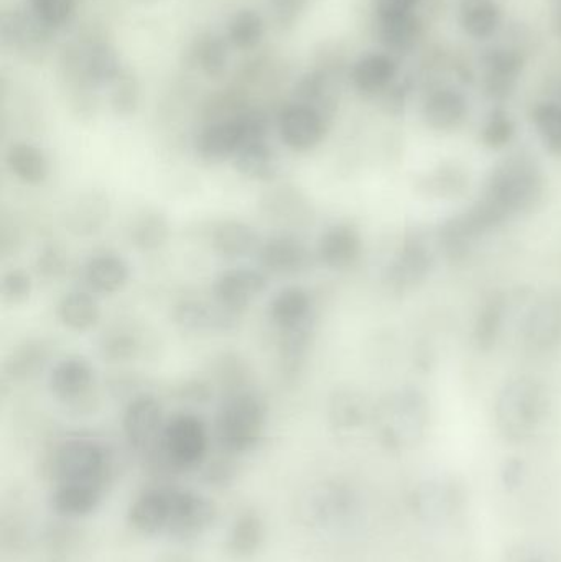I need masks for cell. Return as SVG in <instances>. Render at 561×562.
<instances>
[{
    "label": "cell",
    "mask_w": 561,
    "mask_h": 562,
    "mask_svg": "<svg viewBox=\"0 0 561 562\" xmlns=\"http://www.w3.org/2000/svg\"><path fill=\"white\" fill-rule=\"evenodd\" d=\"M546 196V175L526 151L507 155L494 165L480 200L504 220L534 213Z\"/></svg>",
    "instance_id": "obj_1"
},
{
    "label": "cell",
    "mask_w": 561,
    "mask_h": 562,
    "mask_svg": "<svg viewBox=\"0 0 561 562\" xmlns=\"http://www.w3.org/2000/svg\"><path fill=\"white\" fill-rule=\"evenodd\" d=\"M549 409L550 396L542 382L532 376L510 380L497 395V429L509 441H527L542 428Z\"/></svg>",
    "instance_id": "obj_2"
},
{
    "label": "cell",
    "mask_w": 561,
    "mask_h": 562,
    "mask_svg": "<svg viewBox=\"0 0 561 562\" xmlns=\"http://www.w3.org/2000/svg\"><path fill=\"white\" fill-rule=\"evenodd\" d=\"M267 406L256 392H233L221 403L216 416V439L226 454H246L262 441Z\"/></svg>",
    "instance_id": "obj_3"
},
{
    "label": "cell",
    "mask_w": 561,
    "mask_h": 562,
    "mask_svg": "<svg viewBox=\"0 0 561 562\" xmlns=\"http://www.w3.org/2000/svg\"><path fill=\"white\" fill-rule=\"evenodd\" d=\"M269 119L257 111L244 112L206 125L194 138V150L207 164L234 160L237 151L249 142L267 138Z\"/></svg>",
    "instance_id": "obj_4"
},
{
    "label": "cell",
    "mask_w": 561,
    "mask_h": 562,
    "mask_svg": "<svg viewBox=\"0 0 561 562\" xmlns=\"http://www.w3.org/2000/svg\"><path fill=\"white\" fill-rule=\"evenodd\" d=\"M111 471L108 451L92 439H66L48 459V475L55 485L75 482L105 485Z\"/></svg>",
    "instance_id": "obj_5"
},
{
    "label": "cell",
    "mask_w": 561,
    "mask_h": 562,
    "mask_svg": "<svg viewBox=\"0 0 561 562\" xmlns=\"http://www.w3.org/2000/svg\"><path fill=\"white\" fill-rule=\"evenodd\" d=\"M210 449V435L200 416L180 413L168 419L158 452L168 472L194 471Z\"/></svg>",
    "instance_id": "obj_6"
},
{
    "label": "cell",
    "mask_w": 561,
    "mask_h": 562,
    "mask_svg": "<svg viewBox=\"0 0 561 562\" xmlns=\"http://www.w3.org/2000/svg\"><path fill=\"white\" fill-rule=\"evenodd\" d=\"M382 438L389 448H414L427 435L430 425V406L418 390L395 393L384 408Z\"/></svg>",
    "instance_id": "obj_7"
},
{
    "label": "cell",
    "mask_w": 561,
    "mask_h": 562,
    "mask_svg": "<svg viewBox=\"0 0 561 562\" xmlns=\"http://www.w3.org/2000/svg\"><path fill=\"white\" fill-rule=\"evenodd\" d=\"M329 122L332 117L325 112L296 101L280 111L277 127L280 138L290 150L308 151L325 140Z\"/></svg>",
    "instance_id": "obj_8"
},
{
    "label": "cell",
    "mask_w": 561,
    "mask_h": 562,
    "mask_svg": "<svg viewBox=\"0 0 561 562\" xmlns=\"http://www.w3.org/2000/svg\"><path fill=\"white\" fill-rule=\"evenodd\" d=\"M217 508L211 498L193 491L171 488V512L165 533L178 540H194L213 528Z\"/></svg>",
    "instance_id": "obj_9"
},
{
    "label": "cell",
    "mask_w": 561,
    "mask_h": 562,
    "mask_svg": "<svg viewBox=\"0 0 561 562\" xmlns=\"http://www.w3.org/2000/svg\"><path fill=\"white\" fill-rule=\"evenodd\" d=\"M165 425L167 422H165L164 406H161L160 400L148 395V393L135 396L128 403L124 419H122L128 445L144 456L160 446Z\"/></svg>",
    "instance_id": "obj_10"
},
{
    "label": "cell",
    "mask_w": 561,
    "mask_h": 562,
    "mask_svg": "<svg viewBox=\"0 0 561 562\" xmlns=\"http://www.w3.org/2000/svg\"><path fill=\"white\" fill-rule=\"evenodd\" d=\"M524 344L529 349H556L561 344V291L549 290L530 306L523 326Z\"/></svg>",
    "instance_id": "obj_11"
},
{
    "label": "cell",
    "mask_w": 561,
    "mask_h": 562,
    "mask_svg": "<svg viewBox=\"0 0 561 562\" xmlns=\"http://www.w3.org/2000/svg\"><path fill=\"white\" fill-rule=\"evenodd\" d=\"M470 115V102L460 89L453 86H437L425 94L420 105V117L430 131L451 134L463 127Z\"/></svg>",
    "instance_id": "obj_12"
},
{
    "label": "cell",
    "mask_w": 561,
    "mask_h": 562,
    "mask_svg": "<svg viewBox=\"0 0 561 562\" xmlns=\"http://www.w3.org/2000/svg\"><path fill=\"white\" fill-rule=\"evenodd\" d=\"M463 502V492L448 479H430L417 485L412 494V508L418 520L441 525L450 520Z\"/></svg>",
    "instance_id": "obj_13"
},
{
    "label": "cell",
    "mask_w": 561,
    "mask_h": 562,
    "mask_svg": "<svg viewBox=\"0 0 561 562\" xmlns=\"http://www.w3.org/2000/svg\"><path fill=\"white\" fill-rule=\"evenodd\" d=\"M483 88L491 99L509 98L524 68V55L513 46H493L481 58Z\"/></svg>",
    "instance_id": "obj_14"
},
{
    "label": "cell",
    "mask_w": 561,
    "mask_h": 562,
    "mask_svg": "<svg viewBox=\"0 0 561 562\" xmlns=\"http://www.w3.org/2000/svg\"><path fill=\"white\" fill-rule=\"evenodd\" d=\"M399 63L389 52H372L352 65L349 79L366 98L384 95L399 81Z\"/></svg>",
    "instance_id": "obj_15"
},
{
    "label": "cell",
    "mask_w": 561,
    "mask_h": 562,
    "mask_svg": "<svg viewBox=\"0 0 561 562\" xmlns=\"http://www.w3.org/2000/svg\"><path fill=\"white\" fill-rule=\"evenodd\" d=\"M267 288V279L259 270L239 269L226 270L214 280V300L220 306L239 313L246 310Z\"/></svg>",
    "instance_id": "obj_16"
},
{
    "label": "cell",
    "mask_w": 561,
    "mask_h": 562,
    "mask_svg": "<svg viewBox=\"0 0 561 562\" xmlns=\"http://www.w3.org/2000/svg\"><path fill=\"white\" fill-rule=\"evenodd\" d=\"M170 512V487L145 488L128 507L127 524L137 533L154 537L167 530Z\"/></svg>",
    "instance_id": "obj_17"
},
{
    "label": "cell",
    "mask_w": 561,
    "mask_h": 562,
    "mask_svg": "<svg viewBox=\"0 0 561 562\" xmlns=\"http://www.w3.org/2000/svg\"><path fill=\"white\" fill-rule=\"evenodd\" d=\"M430 249L425 246L420 237H408L402 246L401 252L395 257L388 270V281L394 290L411 291L427 279L430 272Z\"/></svg>",
    "instance_id": "obj_18"
},
{
    "label": "cell",
    "mask_w": 561,
    "mask_h": 562,
    "mask_svg": "<svg viewBox=\"0 0 561 562\" xmlns=\"http://www.w3.org/2000/svg\"><path fill=\"white\" fill-rule=\"evenodd\" d=\"M75 72L91 86L112 85L124 72L121 58L114 46L104 42H92L82 46L79 52H72Z\"/></svg>",
    "instance_id": "obj_19"
},
{
    "label": "cell",
    "mask_w": 561,
    "mask_h": 562,
    "mask_svg": "<svg viewBox=\"0 0 561 562\" xmlns=\"http://www.w3.org/2000/svg\"><path fill=\"white\" fill-rule=\"evenodd\" d=\"M362 254V239L351 224H336L325 231L318 243V257L323 266L333 270L351 269Z\"/></svg>",
    "instance_id": "obj_20"
},
{
    "label": "cell",
    "mask_w": 561,
    "mask_h": 562,
    "mask_svg": "<svg viewBox=\"0 0 561 562\" xmlns=\"http://www.w3.org/2000/svg\"><path fill=\"white\" fill-rule=\"evenodd\" d=\"M457 20L464 35L476 42H487L503 30V7L497 0H460Z\"/></svg>",
    "instance_id": "obj_21"
},
{
    "label": "cell",
    "mask_w": 561,
    "mask_h": 562,
    "mask_svg": "<svg viewBox=\"0 0 561 562\" xmlns=\"http://www.w3.org/2000/svg\"><path fill=\"white\" fill-rule=\"evenodd\" d=\"M236 314L217 303L183 300L175 306L173 321L184 333H207L231 329L236 321Z\"/></svg>",
    "instance_id": "obj_22"
},
{
    "label": "cell",
    "mask_w": 561,
    "mask_h": 562,
    "mask_svg": "<svg viewBox=\"0 0 561 562\" xmlns=\"http://www.w3.org/2000/svg\"><path fill=\"white\" fill-rule=\"evenodd\" d=\"M105 485L75 482L53 488L49 505L59 517L82 518L94 514L104 501Z\"/></svg>",
    "instance_id": "obj_23"
},
{
    "label": "cell",
    "mask_w": 561,
    "mask_h": 562,
    "mask_svg": "<svg viewBox=\"0 0 561 562\" xmlns=\"http://www.w3.org/2000/svg\"><path fill=\"white\" fill-rule=\"evenodd\" d=\"M312 310L313 301L308 291L289 286L280 290L270 301L269 317L280 333H285L310 326Z\"/></svg>",
    "instance_id": "obj_24"
},
{
    "label": "cell",
    "mask_w": 561,
    "mask_h": 562,
    "mask_svg": "<svg viewBox=\"0 0 561 562\" xmlns=\"http://www.w3.org/2000/svg\"><path fill=\"white\" fill-rule=\"evenodd\" d=\"M131 267L114 252L96 254L86 262L82 279L92 293L114 294L127 284Z\"/></svg>",
    "instance_id": "obj_25"
},
{
    "label": "cell",
    "mask_w": 561,
    "mask_h": 562,
    "mask_svg": "<svg viewBox=\"0 0 561 562\" xmlns=\"http://www.w3.org/2000/svg\"><path fill=\"white\" fill-rule=\"evenodd\" d=\"M94 382V369L85 357L71 356L59 360L48 376V386L56 398L78 400Z\"/></svg>",
    "instance_id": "obj_26"
},
{
    "label": "cell",
    "mask_w": 561,
    "mask_h": 562,
    "mask_svg": "<svg viewBox=\"0 0 561 562\" xmlns=\"http://www.w3.org/2000/svg\"><path fill=\"white\" fill-rule=\"evenodd\" d=\"M259 234L254 227L247 226L240 221H223L217 224L211 234V247L217 256L226 259H237V257L250 256L259 252Z\"/></svg>",
    "instance_id": "obj_27"
},
{
    "label": "cell",
    "mask_w": 561,
    "mask_h": 562,
    "mask_svg": "<svg viewBox=\"0 0 561 562\" xmlns=\"http://www.w3.org/2000/svg\"><path fill=\"white\" fill-rule=\"evenodd\" d=\"M7 168L10 173L25 184L38 187L49 177V160L42 148L32 144H13L7 151Z\"/></svg>",
    "instance_id": "obj_28"
},
{
    "label": "cell",
    "mask_w": 561,
    "mask_h": 562,
    "mask_svg": "<svg viewBox=\"0 0 561 562\" xmlns=\"http://www.w3.org/2000/svg\"><path fill=\"white\" fill-rule=\"evenodd\" d=\"M257 256H259L260 266L279 276L296 272L302 269L306 259L305 249L300 240L290 236L272 237L266 240Z\"/></svg>",
    "instance_id": "obj_29"
},
{
    "label": "cell",
    "mask_w": 561,
    "mask_h": 562,
    "mask_svg": "<svg viewBox=\"0 0 561 562\" xmlns=\"http://www.w3.org/2000/svg\"><path fill=\"white\" fill-rule=\"evenodd\" d=\"M233 161L234 168L250 180L270 181L279 173V157L267 138L244 145Z\"/></svg>",
    "instance_id": "obj_30"
},
{
    "label": "cell",
    "mask_w": 561,
    "mask_h": 562,
    "mask_svg": "<svg viewBox=\"0 0 561 562\" xmlns=\"http://www.w3.org/2000/svg\"><path fill=\"white\" fill-rule=\"evenodd\" d=\"M266 527L256 512H244L227 535L226 550L234 560H249L262 547Z\"/></svg>",
    "instance_id": "obj_31"
},
{
    "label": "cell",
    "mask_w": 561,
    "mask_h": 562,
    "mask_svg": "<svg viewBox=\"0 0 561 562\" xmlns=\"http://www.w3.org/2000/svg\"><path fill=\"white\" fill-rule=\"evenodd\" d=\"M58 319L75 333H86L101 319V306L88 291H71L59 300Z\"/></svg>",
    "instance_id": "obj_32"
},
{
    "label": "cell",
    "mask_w": 561,
    "mask_h": 562,
    "mask_svg": "<svg viewBox=\"0 0 561 562\" xmlns=\"http://www.w3.org/2000/svg\"><path fill=\"white\" fill-rule=\"evenodd\" d=\"M424 32L425 22L422 15L378 23L379 42L384 46V52L394 56L412 52L420 42Z\"/></svg>",
    "instance_id": "obj_33"
},
{
    "label": "cell",
    "mask_w": 561,
    "mask_h": 562,
    "mask_svg": "<svg viewBox=\"0 0 561 562\" xmlns=\"http://www.w3.org/2000/svg\"><path fill=\"white\" fill-rule=\"evenodd\" d=\"M296 101L319 109L333 117L338 108V89L328 72L313 71L303 76L296 85Z\"/></svg>",
    "instance_id": "obj_34"
},
{
    "label": "cell",
    "mask_w": 561,
    "mask_h": 562,
    "mask_svg": "<svg viewBox=\"0 0 561 562\" xmlns=\"http://www.w3.org/2000/svg\"><path fill=\"white\" fill-rule=\"evenodd\" d=\"M530 121L546 150L561 158V101L547 99L537 102L530 111Z\"/></svg>",
    "instance_id": "obj_35"
},
{
    "label": "cell",
    "mask_w": 561,
    "mask_h": 562,
    "mask_svg": "<svg viewBox=\"0 0 561 562\" xmlns=\"http://www.w3.org/2000/svg\"><path fill=\"white\" fill-rule=\"evenodd\" d=\"M266 26L262 16L256 10L244 9L234 13L227 26L229 42L239 49H250L259 45L263 38Z\"/></svg>",
    "instance_id": "obj_36"
},
{
    "label": "cell",
    "mask_w": 561,
    "mask_h": 562,
    "mask_svg": "<svg viewBox=\"0 0 561 562\" xmlns=\"http://www.w3.org/2000/svg\"><path fill=\"white\" fill-rule=\"evenodd\" d=\"M514 137H516V122L510 117L509 112L501 108L493 109L481 125V144L491 150H501L507 147Z\"/></svg>",
    "instance_id": "obj_37"
},
{
    "label": "cell",
    "mask_w": 561,
    "mask_h": 562,
    "mask_svg": "<svg viewBox=\"0 0 561 562\" xmlns=\"http://www.w3.org/2000/svg\"><path fill=\"white\" fill-rule=\"evenodd\" d=\"M194 61L210 78L223 75L227 66V46L220 36L206 33L193 49Z\"/></svg>",
    "instance_id": "obj_38"
},
{
    "label": "cell",
    "mask_w": 561,
    "mask_h": 562,
    "mask_svg": "<svg viewBox=\"0 0 561 562\" xmlns=\"http://www.w3.org/2000/svg\"><path fill=\"white\" fill-rule=\"evenodd\" d=\"M504 310H506V303L501 296L491 297L481 310L474 327V337L481 349H490L493 344H496L497 336L503 329Z\"/></svg>",
    "instance_id": "obj_39"
},
{
    "label": "cell",
    "mask_w": 561,
    "mask_h": 562,
    "mask_svg": "<svg viewBox=\"0 0 561 562\" xmlns=\"http://www.w3.org/2000/svg\"><path fill=\"white\" fill-rule=\"evenodd\" d=\"M168 239V223L161 214H145L132 229V243L144 252L160 249Z\"/></svg>",
    "instance_id": "obj_40"
},
{
    "label": "cell",
    "mask_w": 561,
    "mask_h": 562,
    "mask_svg": "<svg viewBox=\"0 0 561 562\" xmlns=\"http://www.w3.org/2000/svg\"><path fill=\"white\" fill-rule=\"evenodd\" d=\"M141 102V86L137 79L127 72H122L112 82L111 108L121 117H128L137 111Z\"/></svg>",
    "instance_id": "obj_41"
},
{
    "label": "cell",
    "mask_w": 561,
    "mask_h": 562,
    "mask_svg": "<svg viewBox=\"0 0 561 562\" xmlns=\"http://www.w3.org/2000/svg\"><path fill=\"white\" fill-rule=\"evenodd\" d=\"M75 10L76 0H30V12L52 30L68 23Z\"/></svg>",
    "instance_id": "obj_42"
},
{
    "label": "cell",
    "mask_w": 561,
    "mask_h": 562,
    "mask_svg": "<svg viewBox=\"0 0 561 562\" xmlns=\"http://www.w3.org/2000/svg\"><path fill=\"white\" fill-rule=\"evenodd\" d=\"M425 0H375V22H395V20L420 15Z\"/></svg>",
    "instance_id": "obj_43"
},
{
    "label": "cell",
    "mask_w": 561,
    "mask_h": 562,
    "mask_svg": "<svg viewBox=\"0 0 561 562\" xmlns=\"http://www.w3.org/2000/svg\"><path fill=\"white\" fill-rule=\"evenodd\" d=\"M33 283L32 277L20 269L10 270L3 276L2 280V297L7 304L20 306L29 300L32 294Z\"/></svg>",
    "instance_id": "obj_44"
},
{
    "label": "cell",
    "mask_w": 561,
    "mask_h": 562,
    "mask_svg": "<svg viewBox=\"0 0 561 562\" xmlns=\"http://www.w3.org/2000/svg\"><path fill=\"white\" fill-rule=\"evenodd\" d=\"M43 359L45 357H43L42 347L38 349V346H25L7 362L5 369L13 379L29 376L42 366Z\"/></svg>",
    "instance_id": "obj_45"
},
{
    "label": "cell",
    "mask_w": 561,
    "mask_h": 562,
    "mask_svg": "<svg viewBox=\"0 0 561 562\" xmlns=\"http://www.w3.org/2000/svg\"><path fill=\"white\" fill-rule=\"evenodd\" d=\"M333 415L336 416L339 425H358L362 419L361 403L351 393L341 392V395L333 402Z\"/></svg>",
    "instance_id": "obj_46"
},
{
    "label": "cell",
    "mask_w": 561,
    "mask_h": 562,
    "mask_svg": "<svg viewBox=\"0 0 561 562\" xmlns=\"http://www.w3.org/2000/svg\"><path fill=\"white\" fill-rule=\"evenodd\" d=\"M101 349L108 359L125 360L134 357L135 350H137V342L128 334L115 333L114 336H109L108 339H104Z\"/></svg>",
    "instance_id": "obj_47"
},
{
    "label": "cell",
    "mask_w": 561,
    "mask_h": 562,
    "mask_svg": "<svg viewBox=\"0 0 561 562\" xmlns=\"http://www.w3.org/2000/svg\"><path fill=\"white\" fill-rule=\"evenodd\" d=\"M65 254L58 247H46L36 259V272L45 279H56L65 270Z\"/></svg>",
    "instance_id": "obj_48"
},
{
    "label": "cell",
    "mask_w": 561,
    "mask_h": 562,
    "mask_svg": "<svg viewBox=\"0 0 561 562\" xmlns=\"http://www.w3.org/2000/svg\"><path fill=\"white\" fill-rule=\"evenodd\" d=\"M236 464L231 461L229 458H220L216 461L211 462L207 468L204 479L207 484L217 485V487H224V485L231 484L236 477Z\"/></svg>",
    "instance_id": "obj_49"
},
{
    "label": "cell",
    "mask_w": 561,
    "mask_h": 562,
    "mask_svg": "<svg viewBox=\"0 0 561 562\" xmlns=\"http://www.w3.org/2000/svg\"><path fill=\"white\" fill-rule=\"evenodd\" d=\"M308 0H270L273 15L282 25H290L299 19Z\"/></svg>",
    "instance_id": "obj_50"
},
{
    "label": "cell",
    "mask_w": 561,
    "mask_h": 562,
    "mask_svg": "<svg viewBox=\"0 0 561 562\" xmlns=\"http://www.w3.org/2000/svg\"><path fill=\"white\" fill-rule=\"evenodd\" d=\"M524 477V464L517 459H510L504 464L503 469V482L509 491L519 487L523 484Z\"/></svg>",
    "instance_id": "obj_51"
},
{
    "label": "cell",
    "mask_w": 561,
    "mask_h": 562,
    "mask_svg": "<svg viewBox=\"0 0 561 562\" xmlns=\"http://www.w3.org/2000/svg\"><path fill=\"white\" fill-rule=\"evenodd\" d=\"M552 15L553 26H556L557 33L561 36V0H553Z\"/></svg>",
    "instance_id": "obj_52"
},
{
    "label": "cell",
    "mask_w": 561,
    "mask_h": 562,
    "mask_svg": "<svg viewBox=\"0 0 561 562\" xmlns=\"http://www.w3.org/2000/svg\"><path fill=\"white\" fill-rule=\"evenodd\" d=\"M532 562H537V561H532Z\"/></svg>",
    "instance_id": "obj_53"
}]
</instances>
